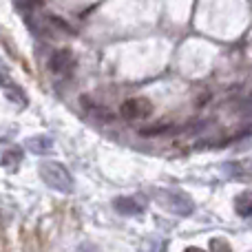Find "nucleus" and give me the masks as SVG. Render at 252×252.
<instances>
[{
	"mask_svg": "<svg viewBox=\"0 0 252 252\" xmlns=\"http://www.w3.org/2000/svg\"><path fill=\"white\" fill-rule=\"evenodd\" d=\"M0 89H2V91L7 93L9 100L16 102L18 106H27V95H25V91H22V89L18 87L13 80H9L4 73H0Z\"/></svg>",
	"mask_w": 252,
	"mask_h": 252,
	"instance_id": "423d86ee",
	"label": "nucleus"
},
{
	"mask_svg": "<svg viewBox=\"0 0 252 252\" xmlns=\"http://www.w3.org/2000/svg\"><path fill=\"white\" fill-rule=\"evenodd\" d=\"M153 199L157 201V206L166 210V213H173V215H179V217H188L192 215L195 210V204L188 195L179 190H173V188H153Z\"/></svg>",
	"mask_w": 252,
	"mask_h": 252,
	"instance_id": "f257e3e1",
	"label": "nucleus"
},
{
	"mask_svg": "<svg viewBox=\"0 0 252 252\" xmlns=\"http://www.w3.org/2000/svg\"><path fill=\"white\" fill-rule=\"evenodd\" d=\"M49 64H51V71H53V73L69 75L71 71H73V66H75L73 51H71V49H58V51L51 56Z\"/></svg>",
	"mask_w": 252,
	"mask_h": 252,
	"instance_id": "20e7f679",
	"label": "nucleus"
},
{
	"mask_svg": "<svg viewBox=\"0 0 252 252\" xmlns=\"http://www.w3.org/2000/svg\"><path fill=\"white\" fill-rule=\"evenodd\" d=\"M120 113L124 120H144L153 113V104L146 97H130L120 106Z\"/></svg>",
	"mask_w": 252,
	"mask_h": 252,
	"instance_id": "7ed1b4c3",
	"label": "nucleus"
},
{
	"mask_svg": "<svg viewBox=\"0 0 252 252\" xmlns=\"http://www.w3.org/2000/svg\"><path fill=\"white\" fill-rule=\"evenodd\" d=\"M0 252H7V235H4L2 223H0Z\"/></svg>",
	"mask_w": 252,
	"mask_h": 252,
	"instance_id": "f8f14e48",
	"label": "nucleus"
},
{
	"mask_svg": "<svg viewBox=\"0 0 252 252\" xmlns=\"http://www.w3.org/2000/svg\"><path fill=\"white\" fill-rule=\"evenodd\" d=\"M40 177L49 188L58 192H71L73 190V177L69 168L60 161H42L40 164Z\"/></svg>",
	"mask_w": 252,
	"mask_h": 252,
	"instance_id": "f03ea898",
	"label": "nucleus"
},
{
	"mask_svg": "<svg viewBox=\"0 0 252 252\" xmlns=\"http://www.w3.org/2000/svg\"><path fill=\"white\" fill-rule=\"evenodd\" d=\"M210 252H232V248H230L228 241L215 237V239H210Z\"/></svg>",
	"mask_w": 252,
	"mask_h": 252,
	"instance_id": "9b49d317",
	"label": "nucleus"
},
{
	"mask_svg": "<svg viewBox=\"0 0 252 252\" xmlns=\"http://www.w3.org/2000/svg\"><path fill=\"white\" fill-rule=\"evenodd\" d=\"M113 206L120 215H126V217H137V215L144 213V206L133 197H118L113 201Z\"/></svg>",
	"mask_w": 252,
	"mask_h": 252,
	"instance_id": "0eeeda50",
	"label": "nucleus"
},
{
	"mask_svg": "<svg viewBox=\"0 0 252 252\" xmlns=\"http://www.w3.org/2000/svg\"><path fill=\"white\" fill-rule=\"evenodd\" d=\"M51 146H53V142L47 135H35V137L27 139V148L31 153H35V155H44L47 151H51Z\"/></svg>",
	"mask_w": 252,
	"mask_h": 252,
	"instance_id": "1a4fd4ad",
	"label": "nucleus"
},
{
	"mask_svg": "<svg viewBox=\"0 0 252 252\" xmlns=\"http://www.w3.org/2000/svg\"><path fill=\"white\" fill-rule=\"evenodd\" d=\"M35 2H42V0H35Z\"/></svg>",
	"mask_w": 252,
	"mask_h": 252,
	"instance_id": "4468645a",
	"label": "nucleus"
},
{
	"mask_svg": "<svg viewBox=\"0 0 252 252\" xmlns=\"http://www.w3.org/2000/svg\"><path fill=\"white\" fill-rule=\"evenodd\" d=\"M0 164H2L4 168L9 170V173H16V170L20 168V164H22V151L18 146L7 148V151L2 153V159H0Z\"/></svg>",
	"mask_w": 252,
	"mask_h": 252,
	"instance_id": "6e6552de",
	"label": "nucleus"
},
{
	"mask_svg": "<svg viewBox=\"0 0 252 252\" xmlns=\"http://www.w3.org/2000/svg\"><path fill=\"white\" fill-rule=\"evenodd\" d=\"M184 252H204V250H201V248H186Z\"/></svg>",
	"mask_w": 252,
	"mask_h": 252,
	"instance_id": "ddd939ff",
	"label": "nucleus"
},
{
	"mask_svg": "<svg viewBox=\"0 0 252 252\" xmlns=\"http://www.w3.org/2000/svg\"><path fill=\"white\" fill-rule=\"evenodd\" d=\"M223 175L239 182H250L252 179V159H239L223 164Z\"/></svg>",
	"mask_w": 252,
	"mask_h": 252,
	"instance_id": "39448f33",
	"label": "nucleus"
},
{
	"mask_svg": "<svg viewBox=\"0 0 252 252\" xmlns=\"http://www.w3.org/2000/svg\"><path fill=\"white\" fill-rule=\"evenodd\" d=\"M235 210L241 217H252V190H244L235 197Z\"/></svg>",
	"mask_w": 252,
	"mask_h": 252,
	"instance_id": "9d476101",
	"label": "nucleus"
}]
</instances>
